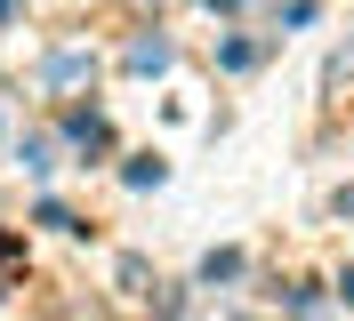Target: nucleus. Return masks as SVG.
I'll use <instances>...</instances> for the list:
<instances>
[{
    "label": "nucleus",
    "mask_w": 354,
    "mask_h": 321,
    "mask_svg": "<svg viewBox=\"0 0 354 321\" xmlns=\"http://www.w3.org/2000/svg\"><path fill=\"white\" fill-rule=\"evenodd\" d=\"M129 64H137V72H161V64H169V48H161V41H145V48H129Z\"/></svg>",
    "instance_id": "nucleus-1"
}]
</instances>
